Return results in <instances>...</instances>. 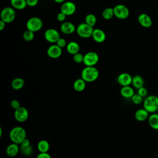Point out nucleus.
<instances>
[{"instance_id": "obj_1", "label": "nucleus", "mask_w": 158, "mask_h": 158, "mask_svg": "<svg viewBox=\"0 0 158 158\" xmlns=\"http://www.w3.org/2000/svg\"><path fill=\"white\" fill-rule=\"evenodd\" d=\"M99 75V70L94 66H86L81 72V78L86 82H93L96 81Z\"/></svg>"}, {"instance_id": "obj_2", "label": "nucleus", "mask_w": 158, "mask_h": 158, "mask_svg": "<svg viewBox=\"0 0 158 158\" xmlns=\"http://www.w3.org/2000/svg\"><path fill=\"white\" fill-rule=\"evenodd\" d=\"M27 133L25 130L20 126H17L11 129L9 133V138L12 143L20 144L26 138Z\"/></svg>"}, {"instance_id": "obj_3", "label": "nucleus", "mask_w": 158, "mask_h": 158, "mask_svg": "<svg viewBox=\"0 0 158 158\" xmlns=\"http://www.w3.org/2000/svg\"><path fill=\"white\" fill-rule=\"evenodd\" d=\"M143 108L149 113H155L158 110V97L155 95L147 96L143 101Z\"/></svg>"}, {"instance_id": "obj_4", "label": "nucleus", "mask_w": 158, "mask_h": 158, "mask_svg": "<svg viewBox=\"0 0 158 158\" xmlns=\"http://www.w3.org/2000/svg\"><path fill=\"white\" fill-rule=\"evenodd\" d=\"M93 30V27L88 25L85 22L80 23L76 28L77 35L83 38H88L92 37Z\"/></svg>"}, {"instance_id": "obj_5", "label": "nucleus", "mask_w": 158, "mask_h": 158, "mask_svg": "<svg viewBox=\"0 0 158 158\" xmlns=\"http://www.w3.org/2000/svg\"><path fill=\"white\" fill-rule=\"evenodd\" d=\"M1 20H3L6 23L12 22L16 17L15 9L12 7H6L1 12Z\"/></svg>"}, {"instance_id": "obj_6", "label": "nucleus", "mask_w": 158, "mask_h": 158, "mask_svg": "<svg viewBox=\"0 0 158 158\" xmlns=\"http://www.w3.org/2000/svg\"><path fill=\"white\" fill-rule=\"evenodd\" d=\"M27 29L34 33L40 31L43 27V22L38 17H32L28 19L26 23Z\"/></svg>"}, {"instance_id": "obj_7", "label": "nucleus", "mask_w": 158, "mask_h": 158, "mask_svg": "<svg viewBox=\"0 0 158 158\" xmlns=\"http://www.w3.org/2000/svg\"><path fill=\"white\" fill-rule=\"evenodd\" d=\"M114 16L117 18L123 20L129 16V10L128 7L123 4H117L114 7Z\"/></svg>"}, {"instance_id": "obj_8", "label": "nucleus", "mask_w": 158, "mask_h": 158, "mask_svg": "<svg viewBox=\"0 0 158 158\" xmlns=\"http://www.w3.org/2000/svg\"><path fill=\"white\" fill-rule=\"evenodd\" d=\"M99 55L94 51H89L84 55L83 63L85 66H94L99 62Z\"/></svg>"}, {"instance_id": "obj_9", "label": "nucleus", "mask_w": 158, "mask_h": 158, "mask_svg": "<svg viewBox=\"0 0 158 158\" xmlns=\"http://www.w3.org/2000/svg\"><path fill=\"white\" fill-rule=\"evenodd\" d=\"M45 40L50 43H56L57 40L60 38L59 31L55 28H48L44 33Z\"/></svg>"}, {"instance_id": "obj_10", "label": "nucleus", "mask_w": 158, "mask_h": 158, "mask_svg": "<svg viewBox=\"0 0 158 158\" xmlns=\"http://www.w3.org/2000/svg\"><path fill=\"white\" fill-rule=\"evenodd\" d=\"M77 9L76 5L72 1H65L60 7V11L67 16L73 15Z\"/></svg>"}, {"instance_id": "obj_11", "label": "nucleus", "mask_w": 158, "mask_h": 158, "mask_svg": "<svg viewBox=\"0 0 158 158\" xmlns=\"http://www.w3.org/2000/svg\"><path fill=\"white\" fill-rule=\"evenodd\" d=\"M28 115L29 114L28 110L25 107L22 106L15 110L14 112V118L20 123L25 122L28 119Z\"/></svg>"}, {"instance_id": "obj_12", "label": "nucleus", "mask_w": 158, "mask_h": 158, "mask_svg": "<svg viewBox=\"0 0 158 158\" xmlns=\"http://www.w3.org/2000/svg\"><path fill=\"white\" fill-rule=\"evenodd\" d=\"M62 48L56 44L49 46L47 49V55L52 59H57L61 56L62 53Z\"/></svg>"}, {"instance_id": "obj_13", "label": "nucleus", "mask_w": 158, "mask_h": 158, "mask_svg": "<svg viewBox=\"0 0 158 158\" xmlns=\"http://www.w3.org/2000/svg\"><path fill=\"white\" fill-rule=\"evenodd\" d=\"M132 77H131L129 73L123 72L118 75L117 77V82L122 86H129L130 84H131Z\"/></svg>"}, {"instance_id": "obj_14", "label": "nucleus", "mask_w": 158, "mask_h": 158, "mask_svg": "<svg viewBox=\"0 0 158 158\" xmlns=\"http://www.w3.org/2000/svg\"><path fill=\"white\" fill-rule=\"evenodd\" d=\"M76 27L74 24L70 22H64L60 27L61 32L65 35H70L76 31Z\"/></svg>"}, {"instance_id": "obj_15", "label": "nucleus", "mask_w": 158, "mask_h": 158, "mask_svg": "<svg viewBox=\"0 0 158 158\" xmlns=\"http://www.w3.org/2000/svg\"><path fill=\"white\" fill-rule=\"evenodd\" d=\"M138 21L141 26L144 28H149L151 27L152 22L151 18L146 14L143 13L138 15Z\"/></svg>"}, {"instance_id": "obj_16", "label": "nucleus", "mask_w": 158, "mask_h": 158, "mask_svg": "<svg viewBox=\"0 0 158 158\" xmlns=\"http://www.w3.org/2000/svg\"><path fill=\"white\" fill-rule=\"evenodd\" d=\"M92 38L96 43H101L106 40V35L102 30L100 28H95L93 30Z\"/></svg>"}, {"instance_id": "obj_17", "label": "nucleus", "mask_w": 158, "mask_h": 158, "mask_svg": "<svg viewBox=\"0 0 158 158\" xmlns=\"http://www.w3.org/2000/svg\"><path fill=\"white\" fill-rule=\"evenodd\" d=\"M19 150L20 148L19 144L14 143H12L11 144H9L6 148V152L9 157H15L18 154Z\"/></svg>"}, {"instance_id": "obj_18", "label": "nucleus", "mask_w": 158, "mask_h": 158, "mask_svg": "<svg viewBox=\"0 0 158 158\" xmlns=\"http://www.w3.org/2000/svg\"><path fill=\"white\" fill-rule=\"evenodd\" d=\"M135 117L137 121L144 122L149 117V112L144 108L138 109L135 114Z\"/></svg>"}, {"instance_id": "obj_19", "label": "nucleus", "mask_w": 158, "mask_h": 158, "mask_svg": "<svg viewBox=\"0 0 158 158\" xmlns=\"http://www.w3.org/2000/svg\"><path fill=\"white\" fill-rule=\"evenodd\" d=\"M66 49L68 53L72 55H74L79 52L80 45L76 41H70L69 43H67Z\"/></svg>"}, {"instance_id": "obj_20", "label": "nucleus", "mask_w": 158, "mask_h": 158, "mask_svg": "<svg viewBox=\"0 0 158 158\" xmlns=\"http://www.w3.org/2000/svg\"><path fill=\"white\" fill-rule=\"evenodd\" d=\"M120 93L122 97H123L124 98H127V99L131 98L132 96L135 94L133 88L131 86H130V85L122 86L120 89Z\"/></svg>"}, {"instance_id": "obj_21", "label": "nucleus", "mask_w": 158, "mask_h": 158, "mask_svg": "<svg viewBox=\"0 0 158 158\" xmlns=\"http://www.w3.org/2000/svg\"><path fill=\"white\" fill-rule=\"evenodd\" d=\"M86 82L83 78H78L75 80L73 84V89L77 92L83 91L86 88Z\"/></svg>"}, {"instance_id": "obj_22", "label": "nucleus", "mask_w": 158, "mask_h": 158, "mask_svg": "<svg viewBox=\"0 0 158 158\" xmlns=\"http://www.w3.org/2000/svg\"><path fill=\"white\" fill-rule=\"evenodd\" d=\"M132 85L134 88H136L137 89L144 86V81L143 78L139 75H136L132 77Z\"/></svg>"}, {"instance_id": "obj_23", "label": "nucleus", "mask_w": 158, "mask_h": 158, "mask_svg": "<svg viewBox=\"0 0 158 158\" xmlns=\"http://www.w3.org/2000/svg\"><path fill=\"white\" fill-rule=\"evenodd\" d=\"M25 85V80L20 77L15 78L11 82V87L15 90H19L22 89Z\"/></svg>"}, {"instance_id": "obj_24", "label": "nucleus", "mask_w": 158, "mask_h": 158, "mask_svg": "<svg viewBox=\"0 0 158 158\" xmlns=\"http://www.w3.org/2000/svg\"><path fill=\"white\" fill-rule=\"evenodd\" d=\"M49 148V143L45 139L39 141L37 144V149L40 152H48Z\"/></svg>"}, {"instance_id": "obj_25", "label": "nucleus", "mask_w": 158, "mask_h": 158, "mask_svg": "<svg viewBox=\"0 0 158 158\" xmlns=\"http://www.w3.org/2000/svg\"><path fill=\"white\" fill-rule=\"evenodd\" d=\"M148 123L152 128L158 130V114L152 113L149 116Z\"/></svg>"}, {"instance_id": "obj_26", "label": "nucleus", "mask_w": 158, "mask_h": 158, "mask_svg": "<svg viewBox=\"0 0 158 158\" xmlns=\"http://www.w3.org/2000/svg\"><path fill=\"white\" fill-rule=\"evenodd\" d=\"M10 4L13 8L17 10H23L27 6L26 0H10Z\"/></svg>"}, {"instance_id": "obj_27", "label": "nucleus", "mask_w": 158, "mask_h": 158, "mask_svg": "<svg viewBox=\"0 0 158 158\" xmlns=\"http://www.w3.org/2000/svg\"><path fill=\"white\" fill-rule=\"evenodd\" d=\"M114 16V9L112 7H107L102 12V17L105 20H110Z\"/></svg>"}, {"instance_id": "obj_28", "label": "nucleus", "mask_w": 158, "mask_h": 158, "mask_svg": "<svg viewBox=\"0 0 158 158\" xmlns=\"http://www.w3.org/2000/svg\"><path fill=\"white\" fill-rule=\"evenodd\" d=\"M85 22L86 23H87L88 25L91 26V27H94L97 22V19L96 17L94 14H88L86 15L85 19Z\"/></svg>"}, {"instance_id": "obj_29", "label": "nucleus", "mask_w": 158, "mask_h": 158, "mask_svg": "<svg viewBox=\"0 0 158 158\" xmlns=\"http://www.w3.org/2000/svg\"><path fill=\"white\" fill-rule=\"evenodd\" d=\"M34 38H35L34 32L30 30H27L23 33V38L26 41H28V42L31 41L34 39Z\"/></svg>"}, {"instance_id": "obj_30", "label": "nucleus", "mask_w": 158, "mask_h": 158, "mask_svg": "<svg viewBox=\"0 0 158 158\" xmlns=\"http://www.w3.org/2000/svg\"><path fill=\"white\" fill-rule=\"evenodd\" d=\"M20 151L25 156H30L33 152V148L31 145L27 146H20Z\"/></svg>"}, {"instance_id": "obj_31", "label": "nucleus", "mask_w": 158, "mask_h": 158, "mask_svg": "<svg viewBox=\"0 0 158 158\" xmlns=\"http://www.w3.org/2000/svg\"><path fill=\"white\" fill-rule=\"evenodd\" d=\"M83 58H84V55H83L80 52H78L73 55V60L75 63H77V64H80L83 62Z\"/></svg>"}, {"instance_id": "obj_32", "label": "nucleus", "mask_w": 158, "mask_h": 158, "mask_svg": "<svg viewBox=\"0 0 158 158\" xmlns=\"http://www.w3.org/2000/svg\"><path fill=\"white\" fill-rule=\"evenodd\" d=\"M131 99V101L135 104H139L143 102V97H141L138 93L134 94V95L132 96Z\"/></svg>"}, {"instance_id": "obj_33", "label": "nucleus", "mask_w": 158, "mask_h": 158, "mask_svg": "<svg viewBox=\"0 0 158 158\" xmlns=\"http://www.w3.org/2000/svg\"><path fill=\"white\" fill-rule=\"evenodd\" d=\"M56 44L57 46H59L60 48H61L66 47L67 44L64 38H61V37L57 40V41L56 43Z\"/></svg>"}, {"instance_id": "obj_34", "label": "nucleus", "mask_w": 158, "mask_h": 158, "mask_svg": "<svg viewBox=\"0 0 158 158\" xmlns=\"http://www.w3.org/2000/svg\"><path fill=\"white\" fill-rule=\"evenodd\" d=\"M138 94H139L143 98L146 97L148 94V90L145 87L143 86V87L138 89Z\"/></svg>"}, {"instance_id": "obj_35", "label": "nucleus", "mask_w": 158, "mask_h": 158, "mask_svg": "<svg viewBox=\"0 0 158 158\" xmlns=\"http://www.w3.org/2000/svg\"><path fill=\"white\" fill-rule=\"evenodd\" d=\"M10 106L12 109H14V110H16L20 107V103L18 100L13 99L10 102Z\"/></svg>"}, {"instance_id": "obj_36", "label": "nucleus", "mask_w": 158, "mask_h": 158, "mask_svg": "<svg viewBox=\"0 0 158 158\" xmlns=\"http://www.w3.org/2000/svg\"><path fill=\"white\" fill-rule=\"evenodd\" d=\"M66 17L67 15H65L63 12H62L61 11L60 12H59L57 14V16H56V19L57 20V21L60 22H65V20L66 19Z\"/></svg>"}, {"instance_id": "obj_37", "label": "nucleus", "mask_w": 158, "mask_h": 158, "mask_svg": "<svg viewBox=\"0 0 158 158\" xmlns=\"http://www.w3.org/2000/svg\"><path fill=\"white\" fill-rule=\"evenodd\" d=\"M27 6L35 7L38 3V0H26Z\"/></svg>"}, {"instance_id": "obj_38", "label": "nucleus", "mask_w": 158, "mask_h": 158, "mask_svg": "<svg viewBox=\"0 0 158 158\" xmlns=\"http://www.w3.org/2000/svg\"><path fill=\"white\" fill-rule=\"evenodd\" d=\"M36 158H51V156L48 152H40Z\"/></svg>"}, {"instance_id": "obj_39", "label": "nucleus", "mask_w": 158, "mask_h": 158, "mask_svg": "<svg viewBox=\"0 0 158 158\" xmlns=\"http://www.w3.org/2000/svg\"><path fill=\"white\" fill-rule=\"evenodd\" d=\"M29 145H30V140L27 138L20 144V146H27Z\"/></svg>"}, {"instance_id": "obj_40", "label": "nucleus", "mask_w": 158, "mask_h": 158, "mask_svg": "<svg viewBox=\"0 0 158 158\" xmlns=\"http://www.w3.org/2000/svg\"><path fill=\"white\" fill-rule=\"evenodd\" d=\"M6 23L4 22L3 20H0V31H2L4 29V28L6 27Z\"/></svg>"}, {"instance_id": "obj_41", "label": "nucleus", "mask_w": 158, "mask_h": 158, "mask_svg": "<svg viewBox=\"0 0 158 158\" xmlns=\"http://www.w3.org/2000/svg\"><path fill=\"white\" fill-rule=\"evenodd\" d=\"M65 0H54V1L56 3H63L65 2Z\"/></svg>"}, {"instance_id": "obj_42", "label": "nucleus", "mask_w": 158, "mask_h": 158, "mask_svg": "<svg viewBox=\"0 0 158 158\" xmlns=\"http://www.w3.org/2000/svg\"><path fill=\"white\" fill-rule=\"evenodd\" d=\"M2 135V130L1 127H0V137H1Z\"/></svg>"}]
</instances>
